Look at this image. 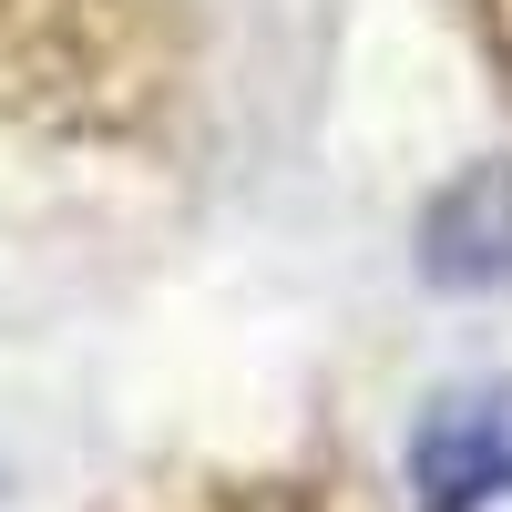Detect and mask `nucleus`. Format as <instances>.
Segmentation results:
<instances>
[{"label": "nucleus", "mask_w": 512, "mask_h": 512, "mask_svg": "<svg viewBox=\"0 0 512 512\" xmlns=\"http://www.w3.org/2000/svg\"><path fill=\"white\" fill-rule=\"evenodd\" d=\"M175 52L164 0H0V113L52 134L144 123Z\"/></svg>", "instance_id": "1"}, {"label": "nucleus", "mask_w": 512, "mask_h": 512, "mask_svg": "<svg viewBox=\"0 0 512 512\" xmlns=\"http://www.w3.org/2000/svg\"><path fill=\"white\" fill-rule=\"evenodd\" d=\"M512 492V390L461 379L410 420V512H492Z\"/></svg>", "instance_id": "2"}, {"label": "nucleus", "mask_w": 512, "mask_h": 512, "mask_svg": "<svg viewBox=\"0 0 512 512\" xmlns=\"http://www.w3.org/2000/svg\"><path fill=\"white\" fill-rule=\"evenodd\" d=\"M410 256H420V287L441 297H502L512 287V154H482L451 185H431Z\"/></svg>", "instance_id": "3"}]
</instances>
